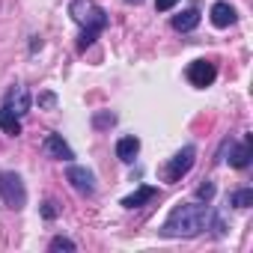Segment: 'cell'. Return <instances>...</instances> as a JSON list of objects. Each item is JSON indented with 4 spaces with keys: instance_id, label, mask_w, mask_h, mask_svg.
Masks as SVG:
<instances>
[{
    "instance_id": "ac0fdd59",
    "label": "cell",
    "mask_w": 253,
    "mask_h": 253,
    "mask_svg": "<svg viewBox=\"0 0 253 253\" xmlns=\"http://www.w3.org/2000/svg\"><path fill=\"white\" fill-rule=\"evenodd\" d=\"M42 214H45L48 220H54V217H57V203H54V200H45V206H42Z\"/></svg>"
},
{
    "instance_id": "52a82bcc",
    "label": "cell",
    "mask_w": 253,
    "mask_h": 253,
    "mask_svg": "<svg viewBox=\"0 0 253 253\" xmlns=\"http://www.w3.org/2000/svg\"><path fill=\"white\" fill-rule=\"evenodd\" d=\"M6 107H9L15 116H24V113L30 110V92H27V86L15 84V86L6 92Z\"/></svg>"
},
{
    "instance_id": "8fae6325",
    "label": "cell",
    "mask_w": 253,
    "mask_h": 253,
    "mask_svg": "<svg viewBox=\"0 0 253 253\" xmlns=\"http://www.w3.org/2000/svg\"><path fill=\"white\" fill-rule=\"evenodd\" d=\"M137 152H140V140H137V137H122V140L116 143V158L125 161V164H131V161L137 158Z\"/></svg>"
},
{
    "instance_id": "ba28073f",
    "label": "cell",
    "mask_w": 253,
    "mask_h": 253,
    "mask_svg": "<svg viewBox=\"0 0 253 253\" xmlns=\"http://www.w3.org/2000/svg\"><path fill=\"white\" fill-rule=\"evenodd\" d=\"M42 149H45V155H51V158H57V161H72V158H75V152L69 149V143H66L60 134H48L45 143H42Z\"/></svg>"
},
{
    "instance_id": "9a60e30c",
    "label": "cell",
    "mask_w": 253,
    "mask_h": 253,
    "mask_svg": "<svg viewBox=\"0 0 253 253\" xmlns=\"http://www.w3.org/2000/svg\"><path fill=\"white\" fill-rule=\"evenodd\" d=\"M229 206H235V209H247V206H253V191H250V188H241V191L229 194Z\"/></svg>"
},
{
    "instance_id": "9c48e42d",
    "label": "cell",
    "mask_w": 253,
    "mask_h": 253,
    "mask_svg": "<svg viewBox=\"0 0 253 253\" xmlns=\"http://www.w3.org/2000/svg\"><path fill=\"white\" fill-rule=\"evenodd\" d=\"M155 197H158V188L143 185V188H137L131 197H125V200H122V209H140L143 203H149V200H155Z\"/></svg>"
},
{
    "instance_id": "d6986e66",
    "label": "cell",
    "mask_w": 253,
    "mask_h": 253,
    "mask_svg": "<svg viewBox=\"0 0 253 253\" xmlns=\"http://www.w3.org/2000/svg\"><path fill=\"white\" fill-rule=\"evenodd\" d=\"M176 3H179V0H155V9H158V12H167V9H173Z\"/></svg>"
},
{
    "instance_id": "e0dca14e",
    "label": "cell",
    "mask_w": 253,
    "mask_h": 253,
    "mask_svg": "<svg viewBox=\"0 0 253 253\" xmlns=\"http://www.w3.org/2000/svg\"><path fill=\"white\" fill-rule=\"evenodd\" d=\"M197 197H200V200H211V197H214V185H211V182H206V185H200V191H197Z\"/></svg>"
},
{
    "instance_id": "8992f818",
    "label": "cell",
    "mask_w": 253,
    "mask_h": 253,
    "mask_svg": "<svg viewBox=\"0 0 253 253\" xmlns=\"http://www.w3.org/2000/svg\"><path fill=\"white\" fill-rule=\"evenodd\" d=\"M69 182L78 194L84 197H92L95 194V176L86 170V167H69Z\"/></svg>"
},
{
    "instance_id": "7c38bea8",
    "label": "cell",
    "mask_w": 253,
    "mask_h": 253,
    "mask_svg": "<svg viewBox=\"0 0 253 253\" xmlns=\"http://www.w3.org/2000/svg\"><path fill=\"white\" fill-rule=\"evenodd\" d=\"M197 24H200V12L197 9H185V12L173 15V30H179V33H191Z\"/></svg>"
},
{
    "instance_id": "277c9868",
    "label": "cell",
    "mask_w": 253,
    "mask_h": 253,
    "mask_svg": "<svg viewBox=\"0 0 253 253\" xmlns=\"http://www.w3.org/2000/svg\"><path fill=\"white\" fill-rule=\"evenodd\" d=\"M194 158H197V149H194V146L179 149V152L170 158V164L164 167V179H167V182H179L182 176H188V170L194 167Z\"/></svg>"
},
{
    "instance_id": "30bf717a",
    "label": "cell",
    "mask_w": 253,
    "mask_h": 253,
    "mask_svg": "<svg viewBox=\"0 0 253 253\" xmlns=\"http://www.w3.org/2000/svg\"><path fill=\"white\" fill-rule=\"evenodd\" d=\"M211 24L214 27H229V24H235V9L229 6V3H223V0H220V3H214L211 6Z\"/></svg>"
},
{
    "instance_id": "5bb4252c",
    "label": "cell",
    "mask_w": 253,
    "mask_h": 253,
    "mask_svg": "<svg viewBox=\"0 0 253 253\" xmlns=\"http://www.w3.org/2000/svg\"><path fill=\"white\" fill-rule=\"evenodd\" d=\"M0 128H3L9 137H18L21 134V122H18V116L3 104V107H0Z\"/></svg>"
},
{
    "instance_id": "5b68a950",
    "label": "cell",
    "mask_w": 253,
    "mask_h": 253,
    "mask_svg": "<svg viewBox=\"0 0 253 253\" xmlns=\"http://www.w3.org/2000/svg\"><path fill=\"white\" fill-rule=\"evenodd\" d=\"M214 78H217V69H214V63H209V60H197V63L188 66V81H191L194 86H200V89L211 86Z\"/></svg>"
},
{
    "instance_id": "44dd1931",
    "label": "cell",
    "mask_w": 253,
    "mask_h": 253,
    "mask_svg": "<svg viewBox=\"0 0 253 253\" xmlns=\"http://www.w3.org/2000/svg\"><path fill=\"white\" fill-rule=\"evenodd\" d=\"M54 101H57V98H54L51 92H45V95H39V104H45V107H54Z\"/></svg>"
},
{
    "instance_id": "ffe728a7",
    "label": "cell",
    "mask_w": 253,
    "mask_h": 253,
    "mask_svg": "<svg viewBox=\"0 0 253 253\" xmlns=\"http://www.w3.org/2000/svg\"><path fill=\"white\" fill-rule=\"evenodd\" d=\"M116 122V116L110 113V116H95V125H98V128H101V125H113Z\"/></svg>"
},
{
    "instance_id": "2e32d148",
    "label": "cell",
    "mask_w": 253,
    "mask_h": 253,
    "mask_svg": "<svg viewBox=\"0 0 253 253\" xmlns=\"http://www.w3.org/2000/svg\"><path fill=\"white\" fill-rule=\"evenodd\" d=\"M75 247H78V244H75L72 238H63V235H57V238L48 244V250H75Z\"/></svg>"
},
{
    "instance_id": "7a4b0ae2",
    "label": "cell",
    "mask_w": 253,
    "mask_h": 253,
    "mask_svg": "<svg viewBox=\"0 0 253 253\" xmlns=\"http://www.w3.org/2000/svg\"><path fill=\"white\" fill-rule=\"evenodd\" d=\"M69 15L75 18V24H81V39H78V51H86L95 36L107 27V15L92 3V0H72L69 3Z\"/></svg>"
},
{
    "instance_id": "4fadbf2b",
    "label": "cell",
    "mask_w": 253,
    "mask_h": 253,
    "mask_svg": "<svg viewBox=\"0 0 253 253\" xmlns=\"http://www.w3.org/2000/svg\"><path fill=\"white\" fill-rule=\"evenodd\" d=\"M229 164H232V167H238V170L250 164V137H247L244 143H238V146H232V143H229Z\"/></svg>"
},
{
    "instance_id": "3957f363",
    "label": "cell",
    "mask_w": 253,
    "mask_h": 253,
    "mask_svg": "<svg viewBox=\"0 0 253 253\" xmlns=\"http://www.w3.org/2000/svg\"><path fill=\"white\" fill-rule=\"evenodd\" d=\"M0 200H3L6 209L12 211H21L24 203H27V188L21 182L18 173H0Z\"/></svg>"
},
{
    "instance_id": "7402d4cb",
    "label": "cell",
    "mask_w": 253,
    "mask_h": 253,
    "mask_svg": "<svg viewBox=\"0 0 253 253\" xmlns=\"http://www.w3.org/2000/svg\"><path fill=\"white\" fill-rule=\"evenodd\" d=\"M128 3H143V0H128Z\"/></svg>"
},
{
    "instance_id": "6da1fadb",
    "label": "cell",
    "mask_w": 253,
    "mask_h": 253,
    "mask_svg": "<svg viewBox=\"0 0 253 253\" xmlns=\"http://www.w3.org/2000/svg\"><path fill=\"white\" fill-rule=\"evenodd\" d=\"M211 209L209 206H200V203H179L170 217L161 223V235L164 238H194L200 232L209 229L211 223Z\"/></svg>"
}]
</instances>
